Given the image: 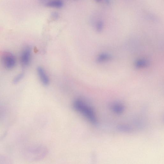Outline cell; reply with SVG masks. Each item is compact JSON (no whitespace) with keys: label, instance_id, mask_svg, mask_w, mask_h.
Returning <instances> with one entry per match:
<instances>
[{"label":"cell","instance_id":"obj_12","mask_svg":"<svg viewBox=\"0 0 164 164\" xmlns=\"http://www.w3.org/2000/svg\"><path fill=\"white\" fill-rule=\"evenodd\" d=\"M95 1L98 2H100L101 1V0H95Z\"/></svg>","mask_w":164,"mask_h":164},{"label":"cell","instance_id":"obj_3","mask_svg":"<svg viewBox=\"0 0 164 164\" xmlns=\"http://www.w3.org/2000/svg\"><path fill=\"white\" fill-rule=\"evenodd\" d=\"M32 56V50L29 47L25 48L22 50L20 55L21 65L24 67L29 65L30 63Z\"/></svg>","mask_w":164,"mask_h":164},{"label":"cell","instance_id":"obj_8","mask_svg":"<svg viewBox=\"0 0 164 164\" xmlns=\"http://www.w3.org/2000/svg\"><path fill=\"white\" fill-rule=\"evenodd\" d=\"M113 111L116 114H121L124 110V107L123 105L119 104H116L113 105L112 107Z\"/></svg>","mask_w":164,"mask_h":164},{"label":"cell","instance_id":"obj_5","mask_svg":"<svg viewBox=\"0 0 164 164\" xmlns=\"http://www.w3.org/2000/svg\"><path fill=\"white\" fill-rule=\"evenodd\" d=\"M46 5L48 7L60 8L63 6V3L61 0H54L48 2Z\"/></svg>","mask_w":164,"mask_h":164},{"label":"cell","instance_id":"obj_1","mask_svg":"<svg viewBox=\"0 0 164 164\" xmlns=\"http://www.w3.org/2000/svg\"><path fill=\"white\" fill-rule=\"evenodd\" d=\"M75 110L81 113L94 125H97V121L93 110L82 100H76L73 104Z\"/></svg>","mask_w":164,"mask_h":164},{"label":"cell","instance_id":"obj_11","mask_svg":"<svg viewBox=\"0 0 164 164\" xmlns=\"http://www.w3.org/2000/svg\"><path fill=\"white\" fill-rule=\"evenodd\" d=\"M104 26V25L103 22L101 21H99L96 24V30L98 32H100L102 31Z\"/></svg>","mask_w":164,"mask_h":164},{"label":"cell","instance_id":"obj_4","mask_svg":"<svg viewBox=\"0 0 164 164\" xmlns=\"http://www.w3.org/2000/svg\"><path fill=\"white\" fill-rule=\"evenodd\" d=\"M37 72L38 75L43 84L45 86H48L49 83V80L44 69L42 67L39 66L37 69Z\"/></svg>","mask_w":164,"mask_h":164},{"label":"cell","instance_id":"obj_7","mask_svg":"<svg viewBox=\"0 0 164 164\" xmlns=\"http://www.w3.org/2000/svg\"><path fill=\"white\" fill-rule=\"evenodd\" d=\"M149 65V62L144 59H140L136 61L135 66L138 69L143 68Z\"/></svg>","mask_w":164,"mask_h":164},{"label":"cell","instance_id":"obj_10","mask_svg":"<svg viewBox=\"0 0 164 164\" xmlns=\"http://www.w3.org/2000/svg\"><path fill=\"white\" fill-rule=\"evenodd\" d=\"M24 76V73L21 72L19 73V74L16 75L14 78L13 80V83L15 84H16L18 83L22 80Z\"/></svg>","mask_w":164,"mask_h":164},{"label":"cell","instance_id":"obj_6","mask_svg":"<svg viewBox=\"0 0 164 164\" xmlns=\"http://www.w3.org/2000/svg\"><path fill=\"white\" fill-rule=\"evenodd\" d=\"M112 58L111 55L107 53H102L99 55L97 58V60L99 63H103L111 59Z\"/></svg>","mask_w":164,"mask_h":164},{"label":"cell","instance_id":"obj_9","mask_svg":"<svg viewBox=\"0 0 164 164\" xmlns=\"http://www.w3.org/2000/svg\"><path fill=\"white\" fill-rule=\"evenodd\" d=\"M117 128L119 131L123 132H130L132 130V129L131 127L126 125H119Z\"/></svg>","mask_w":164,"mask_h":164},{"label":"cell","instance_id":"obj_2","mask_svg":"<svg viewBox=\"0 0 164 164\" xmlns=\"http://www.w3.org/2000/svg\"><path fill=\"white\" fill-rule=\"evenodd\" d=\"M2 63L5 69L11 70L14 68L16 63L15 55L12 53L5 52L2 53L1 57Z\"/></svg>","mask_w":164,"mask_h":164}]
</instances>
